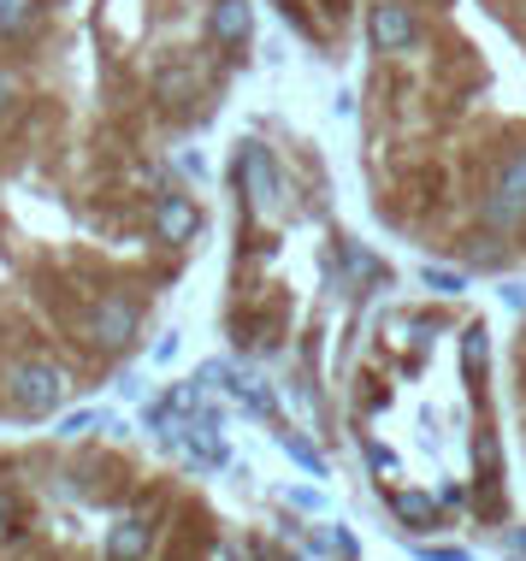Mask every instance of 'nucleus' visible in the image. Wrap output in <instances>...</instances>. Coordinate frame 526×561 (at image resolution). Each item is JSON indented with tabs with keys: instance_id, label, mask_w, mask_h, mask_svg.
Returning a JSON list of instances; mask_svg holds the SVG:
<instances>
[{
	"instance_id": "obj_1",
	"label": "nucleus",
	"mask_w": 526,
	"mask_h": 561,
	"mask_svg": "<svg viewBox=\"0 0 526 561\" xmlns=\"http://www.w3.org/2000/svg\"><path fill=\"white\" fill-rule=\"evenodd\" d=\"M66 390H71V378H66V367H54V360H30V367L7 373V402H12V414H24V420L59 414Z\"/></svg>"
},
{
	"instance_id": "obj_2",
	"label": "nucleus",
	"mask_w": 526,
	"mask_h": 561,
	"mask_svg": "<svg viewBox=\"0 0 526 561\" xmlns=\"http://www.w3.org/2000/svg\"><path fill=\"white\" fill-rule=\"evenodd\" d=\"M367 48L385 59H402L420 48V12L409 0H373L367 7Z\"/></svg>"
},
{
	"instance_id": "obj_3",
	"label": "nucleus",
	"mask_w": 526,
	"mask_h": 561,
	"mask_svg": "<svg viewBox=\"0 0 526 561\" xmlns=\"http://www.w3.org/2000/svg\"><path fill=\"white\" fill-rule=\"evenodd\" d=\"M231 184L249 195L254 214H278L284 184H278V165H273V154H266L261 142H243V148H237V160H231Z\"/></svg>"
},
{
	"instance_id": "obj_4",
	"label": "nucleus",
	"mask_w": 526,
	"mask_h": 561,
	"mask_svg": "<svg viewBox=\"0 0 526 561\" xmlns=\"http://www.w3.org/2000/svg\"><path fill=\"white\" fill-rule=\"evenodd\" d=\"M137 301H125V296H101L95 308H89V320H83V331H89V343L95 348H107V355H118V348H130L137 343Z\"/></svg>"
},
{
	"instance_id": "obj_5",
	"label": "nucleus",
	"mask_w": 526,
	"mask_h": 561,
	"mask_svg": "<svg viewBox=\"0 0 526 561\" xmlns=\"http://www.w3.org/2000/svg\"><path fill=\"white\" fill-rule=\"evenodd\" d=\"M155 237L167 242V249H184V242L202 237V207H195V195L184 190H167L155 202Z\"/></svg>"
},
{
	"instance_id": "obj_6",
	"label": "nucleus",
	"mask_w": 526,
	"mask_h": 561,
	"mask_svg": "<svg viewBox=\"0 0 526 561\" xmlns=\"http://www.w3.org/2000/svg\"><path fill=\"white\" fill-rule=\"evenodd\" d=\"M207 36L214 48H249L254 42V7L249 0H207Z\"/></svg>"
},
{
	"instance_id": "obj_7",
	"label": "nucleus",
	"mask_w": 526,
	"mask_h": 561,
	"mask_svg": "<svg viewBox=\"0 0 526 561\" xmlns=\"http://www.w3.org/2000/svg\"><path fill=\"white\" fill-rule=\"evenodd\" d=\"M184 444L195 449V461H202V467H225V461H231V449L219 444V420L207 414V408L184 420Z\"/></svg>"
},
{
	"instance_id": "obj_8",
	"label": "nucleus",
	"mask_w": 526,
	"mask_h": 561,
	"mask_svg": "<svg viewBox=\"0 0 526 561\" xmlns=\"http://www.w3.org/2000/svg\"><path fill=\"white\" fill-rule=\"evenodd\" d=\"M479 225H485V231L515 237L521 225H526V202H521V195H508V190H491L485 202H479Z\"/></svg>"
},
{
	"instance_id": "obj_9",
	"label": "nucleus",
	"mask_w": 526,
	"mask_h": 561,
	"mask_svg": "<svg viewBox=\"0 0 526 561\" xmlns=\"http://www.w3.org/2000/svg\"><path fill=\"white\" fill-rule=\"evenodd\" d=\"M148 543H155V533H148V520H137V514L107 526V561H142Z\"/></svg>"
},
{
	"instance_id": "obj_10",
	"label": "nucleus",
	"mask_w": 526,
	"mask_h": 561,
	"mask_svg": "<svg viewBox=\"0 0 526 561\" xmlns=\"http://www.w3.org/2000/svg\"><path fill=\"white\" fill-rule=\"evenodd\" d=\"M95 432H125V420L107 414V408H78V414L59 420V437H66V444H83V437H95Z\"/></svg>"
},
{
	"instance_id": "obj_11",
	"label": "nucleus",
	"mask_w": 526,
	"mask_h": 561,
	"mask_svg": "<svg viewBox=\"0 0 526 561\" xmlns=\"http://www.w3.org/2000/svg\"><path fill=\"white\" fill-rule=\"evenodd\" d=\"M390 514H397L402 526H432V520H438V496H426V491H390Z\"/></svg>"
},
{
	"instance_id": "obj_12",
	"label": "nucleus",
	"mask_w": 526,
	"mask_h": 561,
	"mask_svg": "<svg viewBox=\"0 0 526 561\" xmlns=\"http://www.w3.org/2000/svg\"><path fill=\"white\" fill-rule=\"evenodd\" d=\"M231 397L249 408V414H261V420H273L278 408H273V390H266V378H254V373H237L231 378Z\"/></svg>"
},
{
	"instance_id": "obj_13",
	"label": "nucleus",
	"mask_w": 526,
	"mask_h": 561,
	"mask_svg": "<svg viewBox=\"0 0 526 561\" xmlns=\"http://www.w3.org/2000/svg\"><path fill=\"white\" fill-rule=\"evenodd\" d=\"M473 467H479V479H485V484H498V473H503V444H498V432H491V426L473 432Z\"/></svg>"
},
{
	"instance_id": "obj_14",
	"label": "nucleus",
	"mask_w": 526,
	"mask_h": 561,
	"mask_svg": "<svg viewBox=\"0 0 526 561\" xmlns=\"http://www.w3.org/2000/svg\"><path fill=\"white\" fill-rule=\"evenodd\" d=\"M278 444H284V449H290V461H296V467H308V473H313V479H325V455H320V449H313V444H308V437H302V432H290V426H284V420H278Z\"/></svg>"
},
{
	"instance_id": "obj_15",
	"label": "nucleus",
	"mask_w": 526,
	"mask_h": 561,
	"mask_svg": "<svg viewBox=\"0 0 526 561\" xmlns=\"http://www.w3.org/2000/svg\"><path fill=\"white\" fill-rule=\"evenodd\" d=\"M485 360H491V331L468 325L461 331V367H468V378H485Z\"/></svg>"
},
{
	"instance_id": "obj_16",
	"label": "nucleus",
	"mask_w": 526,
	"mask_h": 561,
	"mask_svg": "<svg viewBox=\"0 0 526 561\" xmlns=\"http://www.w3.org/2000/svg\"><path fill=\"white\" fill-rule=\"evenodd\" d=\"M420 284H426L432 296H468V272H456V266H420Z\"/></svg>"
},
{
	"instance_id": "obj_17",
	"label": "nucleus",
	"mask_w": 526,
	"mask_h": 561,
	"mask_svg": "<svg viewBox=\"0 0 526 561\" xmlns=\"http://www.w3.org/2000/svg\"><path fill=\"white\" fill-rule=\"evenodd\" d=\"M491 190H508V195H521L526 202V148H508L503 165H498V184Z\"/></svg>"
},
{
	"instance_id": "obj_18",
	"label": "nucleus",
	"mask_w": 526,
	"mask_h": 561,
	"mask_svg": "<svg viewBox=\"0 0 526 561\" xmlns=\"http://www.w3.org/2000/svg\"><path fill=\"white\" fill-rule=\"evenodd\" d=\"M167 408H172V414H202V378H184V385H172L167 390Z\"/></svg>"
},
{
	"instance_id": "obj_19",
	"label": "nucleus",
	"mask_w": 526,
	"mask_h": 561,
	"mask_svg": "<svg viewBox=\"0 0 526 561\" xmlns=\"http://www.w3.org/2000/svg\"><path fill=\"white\" fill-rule=\"evenodd\" d=\"M30 0H0V36H24L30 30Z\"/></svg>"
},
{
	"instance_id": "obj_20",
	"label": "nucleus",
	"mask_w": 526,
	"mask_h": 561,
	"mask_svg": "<svg viewBox=\"0 0 526 561\" xmlns=\"http://www.w3.org/2000/svg\"><path fill=\"white\" fill-rule=\"evenodd\" d=\"M343 261H350V272H355V278H379V284H390V272H385L379 261H373V254H361L355 242H343Z\"/></svg>"
},
{
	"instance_id": "obj_21",
	"label": "nucleus",
	"mask_w": 526,
	"mask_h": 561,
	"mask_svg": "<svg viewBox=\"0 0 526 561\" xmlns=\"http://www.w3.org/2000/svg\"><path fill=\"white\" fill-rule=\"evenodd\" d=\"M195 378H202V390H207V385H214V390H231L237 367H231V360H202V373H195Z\"/></svg>"
},
{
	"instance_id": "obj_22",
	"label": "nucleus",
	"mask_w": 526,
	"mask_h": 561,
	"mask_svg": "<svg viewBox=\"0 0 526 561\" xmlns=\"http://www.w3.org/2000/svg\"><path fill=\"white\" fill-rule=\"evenodd\" d=\"M498 301H503L508 313H526V278H503L498 284Z\"/></svg>"
},
{
	"instance_id": "obj_23",
	"label": "nucleus",
	"mask_w": 526,
	"mask_h": 561,
	"mask_svg": "<svg viewBox=\"0 0 526 561\" xmlns=\"http://www.w3.org/2000/svg\"><path fill=\"white\" fill-rule=\"evenodd\" d=\"M361 455H367V461L379 467V473H397V455H390L385 444H373V437H367V444H361Z\"/></svg>"
},
{
	"instance_id": "obj_24",
	"label": "nucleus",
	"mask_w": 526,
	"mask_h": 561,
	"mask_svg": "<svg viewBox=\"0 0 526 561\" xmlns=\"http://www.w3.org/2000/svg\"><path fill=\"white\" fill-rule=\"evenodd\" d=\"M155 360H160V367H172V360H178V331H160V337H155Z\"/></svg>"
},
{
	"instance_id": "obj_25",
	"label": "nucleus",
	"mask_w": 526,
	"mask_h": 561,
	"mask_svg": "<svg viewBox=\"0 0 526 561\" xmlns=\"http://www.w3.org/2000/svg\"><path fill=\"white\" fill-rule=\"evenodd\" d=\"M332 543H338V556H343V561H355V556H361V543L343 533V526H332Z\"/></svg>"
},
{
	"instance_id": "obj_26",
	"label": "nucleus",
	"mask_w": 526,
	"mask_h": 561,
	"mask_svg": "<svg viewBox=\"0 0 526 561\" xmlns=\"http://www.w3.org/2000/svg\"><path fill=\"white\" fill-rule=\"evenodd\" d=\"M420 561H473L468 550H420Z\"/></svg>"
},
{
	"instance_id": "obj_27",
	"label": "nucleus",
	"mask_w": 526,
	"mask_h": 561,
	"mask_svg": "<svg viewBox=\"0 0 526 561\" xmlns=\"http://www.w3.org/2000/svg\"><path fill=\"white\" fill-rule=\"evenodd\" d=\"M290 503H296V508H320V491H302V484H296Z\"/></svg>"
},
{
	"instance_id": "obj_28",
	"label": "nucleus",
	"mask_w": 526,
	"mask_h": 561,
	"mask_svg": "<svg viewBox=\"0 0 526 561\" xmlns=\"http://www.w3.org/2000/svg\"><path fill=\"white\" fill-rule=\"evenodd\" d=\"M508 556H526V526H508Z\"/></svg>"
},
{
	"instance_id": "obj_29",
	"label": "nucleus",
	"mask_w": 526,
	"mask_h": 561,
	"mask_svg": "<svg viewBox=\"0 0 526 561\" xmlns=\"http://www.w3.org/2000/svg\"><path fill=\"white\" fill-rule=\"evenodd\" d=\"M7 107H12V71L0 66V113H7Z\"/></svg>"
},
{
	"instance_id": "obj_30",
	"label": "nucleus",
	"mask_w": 526,
	"mask_h": 561,
	"mask_svg": "<svg viewBox=\"0 0 526 561\" xmlns=\"http://www.w3.org/2000/svg\"><path fill=\"white\" fill-rule=\"evenodd\" d=\"M0 520H12V496L7 491H0Z\"/></svg>"
}]
</instances>
